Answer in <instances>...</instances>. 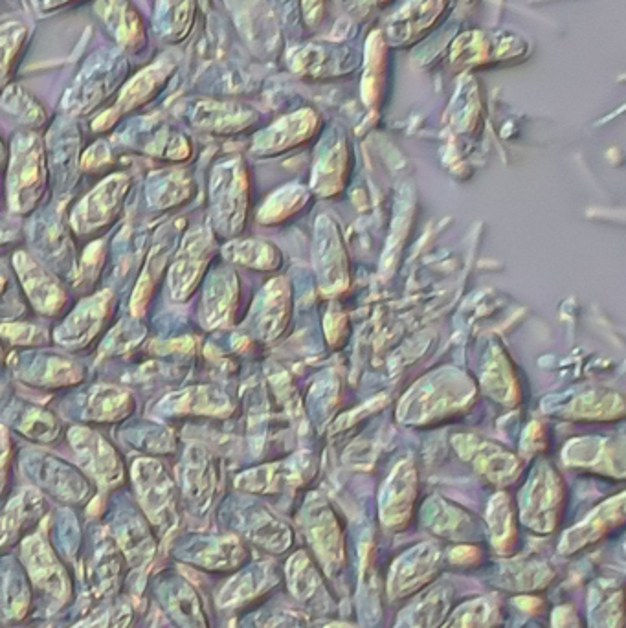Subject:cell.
<instances>
[{"mask_svg":"<svg viewBox=\"0 0 626 628\" xmlns=\"http://www.w3.org/2000/svg\"><path fill=\"white\" fill-rule=\"evenodd\" d=\"M439 570V550L430 546L415 548L404 553L399 561L395 562L390 573V597L403 599L404 595L414 594L425 588Z\"/></svg>","mask_w":626,"mask_h":628,"instance_id":"1","label":"cell"},{"mask_svg":"<svg viewBox=\"0 0 626 628\" xmlns=\"http://www.w3.org/2000/svg\"><path fill=\"white\" fill-rule=\"evenodd\" d=\"M287 581L294 597H298L302 603L309 606H318L316 597L324 592L322 579L318 568L314 566L311 557L305 551H298L287 562Z\"/></svg>","mask_w":626,"mask_h":628,"instance_id":"2","label":"cell"},{"mask_svg":"<svg viewBox=\"0 0 626 628\" xmlns=\"http://www.w3.org/2000/svg\"><path fill=\"white\" fill-rule=\"evenodd\" d=\"M448 606L450 594L448 590L439 588L408 606L397 628H437L439 621L447 614Z\"/></svg>","mask_w":626,"mask_h":628,"instance_id":"3","label":"cell"},{"mask_svg":"<svg viewBox=\"0 0 626 628\" xmlns=\"http://www.w3.org/2000/svg\"><path fill=\"white\" fill-rule=\"evenodd\" d=\"M498 616L500 610L496 601L476 599L458 608L445 628H491Z\"/></svg>","mask_w":626,"mask_h":628,"instance_id":"4","label":"cell"},{"mask_svg":"<svg viewBox=\"0 0 626 628\" xmlns=\"http://www.w3.org/2000/svg\"><path fill=\"white\" fill-rule=\"evenodd\" d=\"M107 4V8L114 12L109 15V24H111L112 32H116V37L122 41H136V35L140 34V23L136 12L129 10L127 4H123L122 0H103Z\"/></svg>","mask_w":626,"mask_h":628,"instance_id":"5","label":"cell"},{"mask_svg":"<svg viewBox=\"0 0 626 628\" xmlns=\"http://www.w3.org/2000/svg\"><path fill=\"white\" fill-rule=\"evenodd\" d=\"M623 595L617 590L615 595H606L603 603L597 606L593 619V628H621L623 623Z\"/></svg>","mask_w":626,"mask_h":628,"instance_id":"6","label":"cell"},{"mask_svg":"<svg viewBox=\"0 0 626 628\" xmlns=\"http://www.w3.org/2000/svg\"><path fill=\"white\" fill-rule=\"evenodd\" d=\"M265 628H311L309 619L292 608H276L270 612Z\"/></svg>","mask_w":626,"mask_h":628,"instance_id":"7","label":"cell"},{"mask_svg":"<svg viewBox=\"0 0 626 628\" xmlns=\"http://www.w3.org/2000/svg\"><path fill=\"white\" fill-rule=\"evenodd\" d=\"M8 28L10 30H4V32L0 30V76L6 74V70L10 67V61L13 59L12 56L17 52L19 41H21V37H19L21 26L13 24Z\"/></svg>","mask_w":626,"mask_h":628,"instance_id":"8","label":"cell"},{"mask_svg":"<svg viewBox=\"0 0 626 628\" xmlns=\"http://www.w3.org/2000/svg\"><path fill=\"white\" fill-rule=\"evenodd\" d=\"M15 180H13L12 184L15 188H19V190H23L24 186H34L37 179H39V160H37V155L32 153V151H28V153H24V157L19 160V168L15 169Z\"/></svg>","mask_w":626,"mask_h":628,"instance_id":"9","label":"cell"},{"mask_svg":"<svg viewBox=\"0 0 626 628\" xmlns=\"http://www.w3.org/2000/svg\"><path fill=\"white\" fill-rule=\"evenodd\" d=\"M553 628H581V621L571 606H560L553 616Z\"/></svg>","mask_w":626,"mask_h":628,"instance_id":"10","label":"cell"},{"mask_svg":"<svg viewBox=\"0 0 626 628\" xmlns=\"http://www.w3.org/2000/svg\"><path fill=\"white\" fill-rule=\"evenodd\" d=\"M325 628H355L351 627V625H347V623H331V625H327Z\"/></svg>","mask_w":626,"mask_h":628,"instance_id":"11","label":"cell"}]
</instances>
